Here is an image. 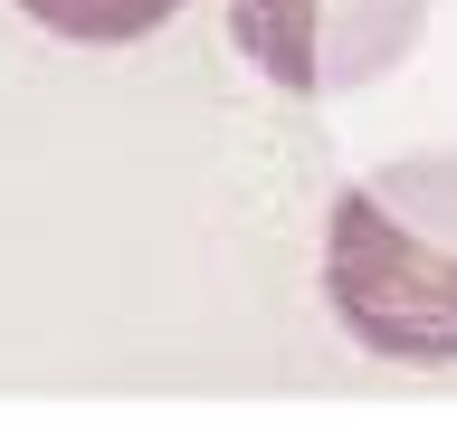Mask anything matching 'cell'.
I'll return each mask as SVG.
<instances>
[{
	"label": "cell",
	"mask_w": 457,
	"mask_h": 429,
	"mask_svg": "<svg viewBox=\"0 0 457 429\" xmlns=\"http://www.w3.org/2000/svg\"><path fill=\"white\" fill-rule=\"evenodd\" d=\"M428 0H228V38L286 96H353L420 48Z\"/></svg>",
	"instance_id": "cell-2"
},
{
	"label": "cell",
	"mask_w": 457,
	"mask_h": 429,
	"mask_svg": "<svg viewBox=\"0 0 457 429\" xmlns=\"http://www.w3.org/2000/svg\"><path fill=\"white\" fill-rule=\"evenodd\" d=\"M324 306L391 363H457V153H410L334 200Z\"/></svg>",
	"instance_id": "cell-1"
},
{
	"label": "cell",
	"mask_w": 457,
	"mask_h": 429,
	"mask_svg": "<svg viewBox=\"0 0 457 429\" xmlns=\"http://www.w3.org/2000/svg\"><path fill=\"white\" fill-rule=\"evenodd\" d=\"M38 29H57V38H143V29H162L181 0H20Z\"/></svg>",
	"instance_id": "cell-3"
}]
</instances>
